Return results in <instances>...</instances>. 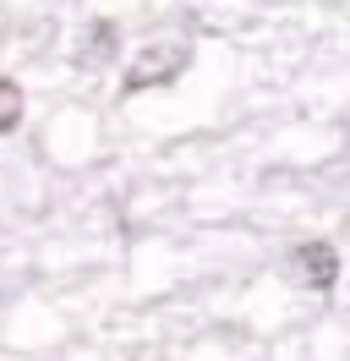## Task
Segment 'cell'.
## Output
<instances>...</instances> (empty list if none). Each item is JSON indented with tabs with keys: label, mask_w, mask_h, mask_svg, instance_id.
Instances as JSON below:
<instances>
[{
	"label": "cell",
	"mask_w": 350,
	"mask_h": 361,
	"mask_svg": "<svg viewBox=\"0 0 350 361\" xmlns=\"http://www.w3.org/2000/svg\"><path fill=\"white\" fill-rule=\"evenodd\" d=\"M22 126V88L11 77H0V137Z\"/></svg>",
	"instance_id": "obj_3"
},
{
	"label": "cell",
	"mask_w": 350,
	"mask_h": 361,
	"mask_svg": "<svg viewBox=\"0 0 350 361\" xmlns=\"http://www.w3.org/2000/svg\"><path fill=\"white\" fill-rule=\"evenodd\" d=\"M296 269H301V279H312L318 290H328V285L339 279V252L328 247V241H306V247L296 252Z\"/></svg>",
	"instance_id": "obj_2"
},
{
	"label": "cell",
	"mask_w": 350,
	"mask_h": 361,
	"mask_svg": "<svg viewBox=\"0 0 350 361\" xmlns=\"http://www.w3.org/2000/svg\"><path fill=\"white\" fill-rule=\"evenodd\" d=\"M186 61H192V49H186V44H148V49H137L131 66H126V93H148V88L175 82V77L186 71Z\"/></svg>",
	"instance_id": "obj_1"
}]
</instances>
